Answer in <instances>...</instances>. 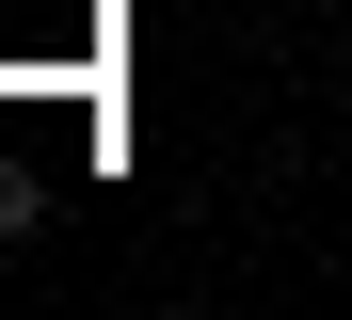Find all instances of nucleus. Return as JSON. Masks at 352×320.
Returning <instances> with one entry per match:
<instances>
[{"instance_id": "obj_1", "label": "nucleus", "mask_w": 352, "mask_h": 320, "mask_svg": "<svg viewBox=\"0 0 352 320\" xmlns=\"http://www.w3.org/2000/svg\"><path fill=\"white\" fill-rule=\"evenodd\" d=\"M32 224H48V192H32V176H0V240H32Z\"/></svg>"}, {"instance_id": "obj_2", "label": "nucleus", "mask_w": 352, "mask_h": 320, "mask_svg": "<svg viewBox=\"0 0 352 320\" xmlns=\"http://www.w3.org/2000/svg\"><path fill=\"white\" fill-rule=\"evenodd\" d=\"M336 64H352V32H336Z\"/></svg>"}]
</instances>
